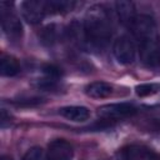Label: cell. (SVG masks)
<instances>
[{
    "label": "cell",
    "instance_id": "6da1fadb",
    "mask_svg": "<svg viewBox=\"0 0 160 160\" xmlns=\"http://www.w3.org/2000/svg\"><path fill=\"white\" fill-rule=\"evenodd\" d=\"M130 29L139 41L141 61L148 66H156L160 62V36L155 20L146 14L136 15Z\"/></svg>",
    "mask_w": 160,
    "mask_h": 160
},
{
    "label": "cell",
    "instance_id": "7a4b0ae2",
    "mask_svg": "<svg viewBox=\"0 0 160 160\" xmlns=\"http://www.w3.org/2000/svg\"><path fill=\"white\" fill-rule=\"evenodd\" d=\"M84 38L86 44L96 50L104 49L111 39L112 26L110 14L102 5H94L86 12L84 20Z\"/></svg>",
    "mask_w": 160,
    "mask_h": 160
},
{
    "label": "cell",
    "instance_id": "3957f363",
    "mask_svg": "<svg viewBox=\"0 0 160 160\" xmlns=\"http://www.w3.org/2000/svg\"><path fill=\"white\" fill-rule=\"evenodd\" d=\"M136 108L128 102H118V104H106L99 108L98 115L102 121H116L136 114Z\"/></svg>",
    "mask_w": 160,
    "mask_h": 160
},
{
    "label": "cell",
    "instance_id": "277c9868",
    "mask_svg": "<svg viewBox=\"0 0 160 160\" xmlns=\"http://www.w3.org/2000/svg\"><path fill=\"white\" fill-rule=\"evenodd\" d=\"M0 8H1V11H0L1 26H2L4 32L11 40L20 39L22 35V25H21L19 18L14 14L12 10H10V5H9V8H5V4L1 2Z\"/></svg>",
    "mask_w": 160,
    "mask_h": 160
},
{
    "label": "cell",
    "instance_id": "5b68a950",
    "mask_svg": "<svg viewBox=\"0 0 160 160\" xmlns=\"http://www.w3.org/2000/svg\"><path fill=\"white\" fill-rule=\"evenodd\" d=\"M24 19L30 24H39L49 14V4L42 0H28L21 4Z\"/></svg>",
    "mask_w": 160,
    "mask_h": 160
},
{
    "label": "cell",
    "instance_id": "8992f818",
    "mask_svg": "<svg viewBox=\"0 0 160 160\" xmlns=\"http://www.w3.org/2000/svg\"><path fill=\"white\" fill-rule=\"evenodd\" d=\"M112 51L114 55L116 58V60L120 64H131L135 60V44L132 42V40L128 36H120L115 40L114 46H112Z\"/></svg>",
    "mask_w": 160,
    "mask_h": 160
},
{
    "label": "cell",
    "instance_id": "52a82bcc",
    "mask_svg": "<svg viewBox=\"0 0 160 160\" xmlns=\"http://www.w3.org/2000/svg\"><path fill=\"white\" fill-rule=\"evenodd\" d=\"M74 155L72 146L64 139L52 140L46 151V160H71Z\"/></svg>",
    "mask_w": 160,
    "mask_h": 160
},
{
    "label": "cell",
    "instance_id": "ba28073f",
    "mask_svg": "<svg viewBox=\"0 0 160 160\" xmlns=\"http://www.w3.org/2000/svg\"><path fill=\"white\" fill-rule=\"evenodd\" d=\"M124 160H156L152 150L144 145H130L124 150Z\"/></svg>",
    "mask_w": 160,
    "mask_h": 160
},
{
    "label": "cell",
    "instance_id": "9c48e42d",
    "mask_svg": "<svg viewBox=\"0 0 160 160\" xmlns=\"http://www.w3.org/2000/svg\"><path fill=\"white\" fill-rule=\"evenodd\" d=\"M59 114L65 119L75 122H81L90 118V110L86 106H79V105L64 106L59 110Z\"/></svg>",
    "mask_w": 160,
    "mask_h": 160
},
{
    "label": "cell",
    "instance_id": "30bf717a",
    "mask_svg": "<svg viewBox=\"0 0 160 160\" xmlns=\"http://www.w3.org/2000/svg\"><path fill=\"white\" fill-rule=\"evenodd\" d=\"M85 92L88 96L94 99H105L112 94V86L105 81H94L86 85Z\"/></svg>",
    "mask_w": 160,
    "mask_h": 160
},
{
    "label": "cell",
    "instance_id": "8fae6325",
    "mask_svg": "<svg viewBox=\"0 0 160 160\" xmlns=\"http://www.w3.org/2000/svg\"><path fill=\"white\" fill-rule=\"evenodd\" d=\"M115 6H116V12H118L120 21L130 28L134 19L136 18L135 5L131 1H118L115 4Z\"/></svg>",
    "mask_w": 160,
    "mask_h": 160
},
{
    "label": "cell",
    "instance_id": "7c38bea8",
    "mask_svg": "<svg viewBox=\"0 0 160 160\" xmlns=\"http://www.w3.org/2000/svg\"><path fill=\"white\" fill-rule=\"evenodd\" d=\"M20 71L19 61L10 55H1L0 59V72L2 76H15Z\"/></svg>",
    "mask_w": 160,
    "mask_h": 160
},
{
    "label": "cell",
    "instance_id": "4fadbf2b",
    "mask_svg": "<svg viewBox=\"0 0 160 160\" xmlns=\"http://www.w3.org/2000/svg\"><path fill=\"white\" fill-rule=\"evenodd\" d=\"M48 4L50 12H68L71 11L75 6V2L70 0H50Z\"/></svg>",
    "mask_w": 160,
    "mask_h": 160
},
{
    "label": "cell",
    "instance_id": "5bb4252c",
    "mask_svg": "<svg viewBox=\"0 0 160 160\" xmlns=\"http://www.w3.org/2000/svg\"><path fill=\"white\" fill-rule=\"evenodd\" d=\"M59 30L60 29L56 25H48V26H45L42 29V31H41V35H40L42 42H46V44L55 42L58 40V38H59V34H60Z\"/></svg>",
    "mask_w": 160,
    "mask_h": 160
},
{
    "label": "cell",
    "instance_id": "9a60e30c",
    "mask_svg": "<svg viewBox=\"0 0 160 160\" xmlns=\"http://www.w3.org/2000/svg\"><path fill=\"white\" fill-rule=\"evenodd\" d=\"M22 160H46V154L40 146H34L25 152Z\"/></svg>",
    "mask_w": 160,
    "mask_h": 160
},
{
    "label": "cell",
    "instance_id": "2e32d148",
    "mask_svg": "<svg viewBox=\"0 0 160 160\" xmlns=\"http://www.w3.org/2000/svg\"><path fill=\"white\" fill-rule=\"evenodd\" d=\"M156 91V86L154 84H141L136 86V94L139 96H149Z\"/></svg>",
    "mask_w": 160,
    "mask_h": 160
},
{
    "label": "cell",
    "instance_id": "e0dca14e",
    "mask_svg": "<svg viewBox=\"0 0 160 160\" xmlns=\"http://www.w3.org/2000/svg\"><path fill=\"white\" fill-rule=\"evenodd\" d=\"M1 160H11V158H9V156H2Z\"/></svg>",
    "mask_w": 160,
    "mask_h": 160
}]
</instances>
